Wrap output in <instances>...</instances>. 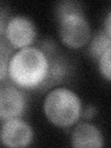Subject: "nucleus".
Returning <instances> with one entry per match:
<instances>
[{"mask_svg":"<svg viewBox=\"0 0 111 148\" xmlns=\"http://www.w3.org/2000/svg\"><path fill=\"white\" fill-rule=\"evenodd\" d=\"M69 65L59 56L31 45L14 52L8 62V77L12 84L34 91L58 84L67 77Z\"/></svg>","mask_w":111,"mask_h":148,"instance_id":"f257e3e1","label":"nucleus"},{"mask_svg":"<svg viewBox=\"0 0 111 148\" xmlns=\"http://www.w3.org/2000/svg\"><path fill=\"white\" fill-rule=\"evenodd\" d=\"M58 35L61 43L71 49L86 46L92 38L90 22L82 5L77 1H61L56 7Z\"/></svg>","mask_w":111,"mask_h":148,"instance_id":"f03ea898","label":"nucleus"},{"mask_svg":"<svg viewBox=\"0 0 111 148\" xmlns=\"http://www.w3.org/2000/svg\"><path fill=\"white\" fill-rule=\"evenodd\" d=\"M82 103L80 96L67 87L59 86L45 95L43 110L45 118L60 129L71 128L82 118Z\"/></svg>","mask_w":111,"mask_h":148,"instance_id":"7ed1b4c3","label":"nucleus"},{"mask_svg":"<svg viewBox=\"0 0 111 148\" xmlns=\"http://www.w3.org/2000/svg\"><path fill=\"white\" fill-rule=\"evenodd\" d=\"M4 36L13 49L25 48L34 44L37 36L36 26L24 15L12 16L8 18Z\"/></svg>","mask_w":111,"mask_h":148,"instance_id":"20e7f679","label":"nucleus"},{"mask_svg":"<svg viewBox=\"0 0 111 148\" xmlns=\"http://www.w3.org/2000/svg\"><path fill=\"white\" fill-rule=\"evenodd\" d=\"M34 132L32 127L21 118L2 121L0 129V141L9 148L28 147L34 142Z\"/></svg>","mask_w":111,"mask_h":148,"instance_id":"39448f33","label":"nucleus"},{"mask_svg":"<svg viewBox=\"0 0 111 148\" xmlns=\"http://www.w3.org/2000/svg\"><path fill=\"white\" fill-rule=\"evenodd\" d=\"M28 106V98L24 90L14 84L0 88V120L21 118Z\"/></svg>","mask_w":111,"mask_h":148,"instance_id":"423d86ee","label":"nucleus"},{"mask_svg":"<svg viewBox=\"0 0 111 148\" xmlns=\"http://www.w3.org/2000/svg\"><path fill=\"white\" fill-rule=\"evenodd\" d=\"M71 145L75 148H101L105 145L104 135L96 125L82 122L72 130Z\"/></svg>","mask_w":111,"mask_h":148,"instance_id":"0eeeda50","label":"nucleus"},{"mask_svg":"<svg viewBox=\"0 0 111 148\" xmlns=\"http://www.w3.org/2000/svg\"><path fill=\"white\" fill-rule=\"evenodd\" d=\"M88 45V52L90 57L97 61L100 56L108 48L111 47V37L106 35L104 31H101L92 37Z\"/></svg>","mask_w":111,"mask_h":148,"instance_id":"6e6552de","label":"nucleus"},{"mask_svg":"<svg viewBox=\"0 0 111 148\" xmlns=\"http://www.w3.org/2000/svg\"><path fill=\"white\" fill-rule=\"evenodd\" d=\"M12 49L6 40L0 38V82L8 77V62L13 54Z\"/></svg>","mask_w":111,"mask_h":148,"instance_id":"1a4fd4ad","label":"nucleus"},{"mask_svg":"<svg viewBox=\"0 0 111 148\" xmlns=\"http://www.w3.org/2000/svg\"><path fill=\"white\" fill-rule=\"evenodd\" d=\"M99 72L106 82L111 80V47L108 48L97 59Z\"/></svg>","mask_w":111,"mask_h":148,"instance_id":"9d476101","label":"nucleus"},{"mask_svg":"<svg viewBox=\"0 0 111 148\" xmlns=\"http://www.w3.org/2000/svg\"><path fill=\"white\" fill-rule=\"evenodd\" d=\"M8 18L9 17L7 11L4 10V9H0V38H1V36L5 34V31H6Z\"/></svg>","mask_w":111,"mask_h":148,"instance_id":"9b49d317","label":"nucleus"},{"mask_svg":"<svg viewBox=\"0 0 111 148\" xmlns=\"http://www.w3.org/2000/svg\"><path fill=\"white\" fill-rule=\"evenodd\" d=\"M106 35L111 37V12L108 11V15H106L105 18V22H104V30H103Z\"/></svg>","mask_w":111,"mask_h":148,"instance_id":"f8f14e48","label":"nucleus"},{"mask_svg":"<svg viewBox=\"0 0 111 148\" xmlns=\"http://www.w3.org/2000/svg\"><path fill=\"white\" fill-rule=\"evenodd\" d=\"M95 111H96V110H95V108H94V106H87L85 110H83V109H82V117L83 116V117H84L85 119H92V116H94V115L95 114Z\"/></svg>","mask_w":111,"mask_h":148,"instance_id":"ddd939ff","label":"nucleus"}]
</instances>
